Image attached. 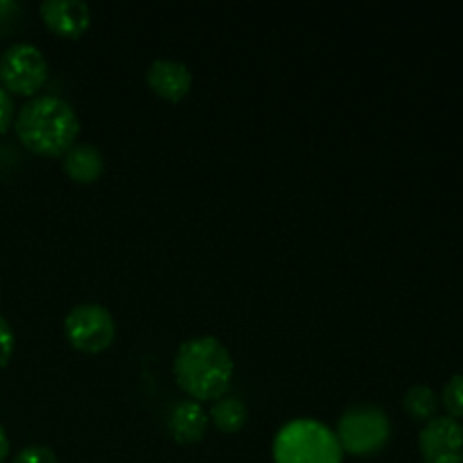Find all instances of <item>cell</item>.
<instances>
[{
	"label": "cell",
	"mask_w": 463,
	"mask_h": 463,
	"mask_svg": "<svg viewBox=\"0 0 463 463\" xmlns=\"http://www.w3.org/2000/svg\"><path fill=\"white\" fill-rule=\"evenodd\" d=\"M14 127L27 149L43 156H63L80 134V116L61 95L41 93L18 109Z\"/></svg>",
	"instance_id": "1"
},
{
	"label": "cell",
	"mask_w": 463,
	"mask_h": 463,
	"mask_svg": "<svg viewBox=\"0 0 463 463\" xmlns=\"http://www.w3.org/2000/svg\"><path fill=\"white\" fill-rule=\"evenodd\" d=\"M176 383L194 401L224 396L233 378V357L226 344L213 335L185 339L175 357Z\"/></svg>",
	"instance_id": "2"
},
{
	"label": "cell",
	"mask_w": 463,
	"mask_h": 463,
	"mask_svg": "<svg viewBox=\"0 0 463 463\" xmlns=\"http://www.w3.org/2000/svg\"><path fill=\"white\" fill-rule=\"evenodd\" d=\"M342 455L337 434L319 420H292L276 434V463H342Z\"/></svg>",
	"instance_id": "3"
},
{
	"label": "cell",
	"mask_w": 463,
	"mask_h": 463,
	"mask_svg": "<svg viewBox=\"0 0 463 463\" xmlns=\"http://www.w3.org/2000/svg\"><path fill=\"white\" fill-rule=\"evenodd\" d=\"M392 437V423L383 407L353 405L339 416L337 441L342 450L353 455H373L383 450Z\"/></svg>",
	"instance_id": "4"
},
{
	"label": "cell",
	"mask_w": 463,
	"mask_h": 463,
	"mask_svg": "<svg viewBox=\"0 0 463 463\" xmlns=\"http://www.w3.org/2000/svg\"><path fill=\"white\" fill-rule=\"evenodd\" d=\"M48 80V59L39 45L16 41L0 54V84L9 93L34 95Z\"/></svg>",
	"instance_id": "5"
},
{
	"label": "cell",
	"mask_w": 463,
	"mask_h": 463,
	"mask_svg": "<svg viewBox=\"0 0 463 463\" xmlns=\"http://www.w3.org/2000/svg\"><path fill=\"white\" fill-rule=\"evenodd\" d=\"M68 342L86 353H98L111 346L116 337V321L102 303H80L71 307L63 321Z\"/></svg>",
	"instance_id": "6"
},
{
	"label": "cell",
	"mask_w": 463,
	"mask_h": 463,
	"mask_svg": "<svg viewBox=\"0 0 463 463\" xmlns=\"http://www.w3.org/2000/svg\"><path fill=\"white\" fill-rule=\"evenodd\" d=\"M425 463H463V425L452 416H434L419 437Z\"/></svg>",
	"instance_id": "7"
},
{
	"label": "cell",
	"mask_w": 463,
	"mask_h": 463,
	"mask_svg": "<svg viewBox=\"0 0 463 463\" xmlns=\"http://www.w3.org/2000/svg\"><path fill=\"white\" fill-rule=\"evenodd\" d=\"M147 84L154 93L163 95L167 99H181L193 86V72L184 61L172 57H158L149 63Z\"/></svg>",
	"instance_id": "8"
},
{
	"label": "cell",
	"mask_w": 463,
	"mask_h": 463,
	"mask_svg": "<svg viewBox=\"0 0 463 463\" xmlns=\"http://www.w3.org/2000/svg\"><path fill=\"white\" fill-rule=\"evenodd\" d=\"M41 16L57 34L80 36L90 23V7L84 0H43Z\"/></svg>",
	"instance_id": "9"
},
{
	"label": "cell",
	"mask_w": 463,
	"mask_h": 463,
	"mask_svg": "<svg viewBox=\"0 0 463 463\" xmlns=\"http://www.w3.org/2000/svg\"><path fill=\"white\" fill-rule=\"evenodd\" d=\"M170 432L176 441L193 443L206 434L208 428V411L194 398H184L176 402L170 411Z\"/></svg>",
	"instance_id": "10"
},
{
	"label": "cell",
	"mask_w": 463,
	"mask_h": 463,
	"mask_svg": "<svg viewBox=\"0 0 463 463\" xmlns=\"http://www.w3.org/2000/svg\"><path fill=\"white\" fill-rule=\"evenodd\" d=\"M61 165L77 184H93L104 172V154L93 143H75L63 154Z\"/></svg>",
	"instance_id": "11"
},
{
	"label": "cell",
	"mask_w": 463,
	"mask_h": 463,
	"mask_svg": "<svg viewBox=\"0 0 463 463\" xmlns=\"http://www.w3.org/2000/svg\"><path fill=\"white\" fill-rule=\"evenodd\" d=\"M213 423L222 430V432H238L244 428L249 419V410L244 405L242 398L238 396H220L213 402Z\"/></svg>",
	"instance_id": "12"
},
{
	"label": "cell",
	"mask_w": 463,
	"mask_h": 463,
	"mask_svg": "<svg viewBox=\"0 0 463 463\" xmlns=\"http://www.w3.org/2000/svg\"><path fill=\"white\" fill-rule=\"evenodd\" d=\"M402 405H405L407 414L416 420H430L437 416L439 410V396L432 387L428 384H414L402 396Z\"/></svg>",
	"instance_id": "13"
},
{
	"label": "cell",
	"mask_w": 463,
	"mask_h": 463,
	"mask_svg": "<svg viewBox=\"0 0 463 463\" xmlns=\"http://www.w3.org/2000/svg\"><path fill=\"white\" fill-rule=\"evenodd\" d=\"M443 405L452 419H463V373L452 375L443 389Z\"/></svg>",
	"instance_id": "14"
},
{
	"label": "cell",
	"mask_w": 463,
	"mask_h": 463,
	"mask_svg": "<svg viewBox=\"0 0 463 463\" xmlns=\"http://www.w3.org/2000/svg\"><path fill=\"white\" fill-rule=\"evenodd\" d=\"M12 463H59L57 455H54L52 448L41 446V443H34V446H27L14 457Z\"/></svg>",
	"instance_id": "15"
},
{
	"label": "cell",
	"mask_w": 463,
	"mask_h": 463,
	"mask_svg": "<svg viewBox=\"0 0 463 463\" xmlns=\"http://www.w3.org/2000/svg\"><path fill=\"white\" fill-rule=\"evenodd\" d=\"M14 344H16V337H14L12 326H9V321L0 315V369L12 360Z\"/></svg>",
	"instance_id": "16"
},
{
	"label": "cell",
	"mask_w": 463,
	"mask_h": 463,
	"mask_svg": "<svg viewBox=\"0 0 463 463\" xmlns=\"http://www.w3.org/2000/svg\"><path fill=\"white\" fill-rule=\"evenodd\" d=\"M14 120V98L3 84H0V134L7 131V127Z\"/></svg>",
	"instance_id": "17"
},
{
	"label": "cell",
	"mask_w": 463,
	"mask_h": 463,
	"mask_svg": "<svg viewBox=\"0 0 463 463\" xmlns=\"http://www.w3.org/2000/svg\"><path fill=\"white\" fill-rule=\"evenodd\" d=\"M9 455V439H7V432H5V428L0 425V463L7 459Z\"/></svg>",
	"instance_id": "18"
}]
</instances>
